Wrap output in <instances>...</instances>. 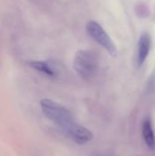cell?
I'll return each instance as SVG.
<instances>
[{"label":"cell","mask_w":155,"mask_h":156,"mask_svg":"<svg viewBox=\"0 0 155 156\" xmlns=\"http://www.w3.org/2000/svg\"><path fill=\"white\" fill-rule=\"evenodd\" d=\"M40 108L43 114L54 122L65 135L76 124L71 112L66 107L54 101L49 99L41 100Z\"/></svg>","instance_id":"obj_1"},{"label":"cell","mask_w":155,"mask_h":156,"mask_svg":"<svg viewBox=\"0 0 155 156\" xmlns=\"http://www.w3.org/2000/svg\"><path fill=\"white\" fill-rule=\"evenodd\" d=\"M73 68L77 74L83 80H91L98 69V59L95 53L87 49L77 51L73 60Z\"/></svg>","instance_id":"obj_2"},{"label":"cell","mask_w":155,"mask_h":156,"mask_svg":"<svg viewBox=\"0 0 155 156\" xmlns=\"http://www.w3.org/2000/svg\"><path fill=\"white\" fill-rule=\"evenodd\" d=\"M87 32L91 38H93L99 45L106 49V51L112 57L117 56V48L111 38L103 29V27L96 21H89L86 27Z\"/></svg>","instance_id":"obj_3"},{"label":"cell","mask_w":155,"mask_h":156,"mask_svg":"<svg viewBox=\"0 0 155 156\" xmlns=\"http://www.w3.org/2000/svg\"><path fill=\"white\" fill-rule=\"evenodd\" d=\"M66 135L78 144H85L93 139L92 132L77 122Z\"/></svg>","instance_id":"obj_4"},{"label":"cell","mask_w":155,"mask_h":156,"mask_svg":"<svg viewBox=\"0 0 155 156\" xmlns=\"http://www.w3.org/2000/svg\"><path fill=\"white\" fill-rule=\"evenodd\" d=\"M152 47V39L148 33H143L139 38L137 48V65L141 67L147 59Z\"/></svg>","instance_id":"obj_5"},{"label":"cell","mask_w":155,"mask_h":156,"mask_svg":"<svg viewBox=\"0 0 155 156\" xmlns=\"http://www.w3.org/2000/svg\"><path fill=\"white\" fill-rule=\"evenodd\" d=\"M142 133L143 138L147 145V147L153 151L155 150V133L153 127V122L151 118L144 119L143 125H142Z\"/></svg>","instance_id":"obj_6"},{"label":"cell","mask_w":155,"mask_h":156,"mask_svg":"<svg viewBox=\"0 0 155 156\" xmlns=\"http://www.w3.org/2000/svg\"><path fill=\"white\" fill-rule=\"evenodd\" d=\"M28 66L37 70L48 77H56L58 74L56 66L51 61H44V60H35L28 62Z\"/></svg>","instance_id":"obj_7"},{"label":"cell","mask_w":155,"mask_h":156,"mask_svg":"<svg viewBox=\"0 0 155 156\" xmlns=\"http://www.w3.org/2000/svg\"><path fill=\"white\" fill-rule=\"evenodd\" d=\"M95 156H104V155H95Z\"/></svg>","instance_id":"obj_8"}]
</instances>
